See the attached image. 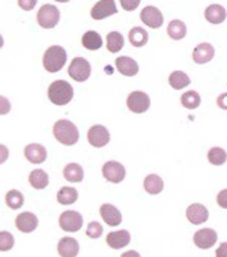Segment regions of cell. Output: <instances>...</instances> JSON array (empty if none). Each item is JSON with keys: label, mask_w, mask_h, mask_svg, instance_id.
Listing matches in <instances>:
<instances>
[{"label": "cell", "mask_w": 227, "mask_h": 257, "mask_svg": "<svg viewBox=\"0 0 227 257\" xmlns=\"http://www.w3.org/2000/svg\"><path fill=\"white\" fill-rule=\"evenodd\" d=\"M53 134H54V139L65 146L75 145L78 142V137H80L78 128L71 120H66V119H60L54 123Z\"/></svg>", "instance_id": "1"}, {"label": "cell", "mask_w": 227, "mask_h": 257, "mask_svg": "<svg viewBox=\"0 0 227 257\" xmlns=\"http://www.w3.org/2000/svg\"><path fill=\"white\" fill-rule=\"evenodd\" d=\"M48 98L56 105H66L74 98V87L65 80H56L48 87Z\"/></svg>", "instance_id": "2"}, {"label": "cell", "mask_w": 227, "mask_h": 257, "mask_svg": "<svg viewBox=\"0 0 227 257\" xmlns=\"http://www.w3.org/2000/svg\"><path fill=\"white\" fill-rule=\"evenodd\" d=\"M66 63V51L60 45H51L45 50L42 57V65L48 72H57Z\"/></svg>", "instance_id": "3"}, {"label": "cell", "mask_w": 227, "mask_h": 257, "mask_svg": "<svg viewBox=\"0 0 227 257\" xmlns=\"http://www.w3.org/2000/svg\"><path fill=\"white\" fill-rule=\"evenodd\" d=\"M90 72H92V68H90V63L84 59V57H75L72 59V62L69 63V69H68V74L72 80L81 83V81H86L89 77H90Z\"/></svg>", "instance_id": "4"}, {"label": "cell", "mask_w": 227, "mask_h": 257, "mask_svg": "<svg viewBox=\"0 0 227 257\" xmlns=\"http://www.w3.org/2000/svg\"><path fill=\"white\" fill-rule=\"evenodd\" d=\"M38 23L41 27L44 29H53L57 26L59 20H60V12L54 5H44L39 11H38Z\"/></svg>", "instance_id": "5"}, {"label": "cell", "mask_w": 227, "mask_h": 257, "mask_svg": "<svg viewBox=\"0 0 227 257\" xmlns=\"http://www.w3.org/2000/svg\"><path fill=\"white\" fill-rule=\"evenodd\" d=\"M127 105H128V108L133 113L142 114V113H145V111L149 110V107H151V98H149L148 93H145L142 90H136V92H131L128 95Z\"/></svg>", "instance_id": "6"}, {"label": "cell", "mask_w": 227, "mask_h": 257, "mask_svg": "<svg viewBox=\"0 0 227 257\" xmlns=\"http://www.w3.org/2000/svg\"><path fill=\"white\" fill-rule=\"evenodd\" d=\"M59 226L65 232H78L83 226V217L77 211H65L59 217Z\"/></svg>", "instance_id": "7"}, {"label": "cell", "mask_w": 227, "mask_h": 257, "mask_svg": "<svg viewBox=\"0 0 227 257\" xmlns=\"http://www.w3.org/2000/svg\"><path fill=\"white\" fill-rule=\"evenodd\" d=\"M102 176L111 182V184H119L125 179L127 176V170L125 167L118 163V161H107L104 166H102Z\"/></svg>", "instance_id": "8"}, {"label": "cell", "mask_w": 227, "mask_h": 257, "mask_svg": "<svg viewBox=\"0 0 227 257\" xmlns=\"http://www.w3.org/2000/svg\"><path fill=\"white\" fill-rule=\"evenodd\" d=\"M140 20L151 29H160L164 23V17H163V12L155 8V6H146L142 9V14H140Z\"/></svg>", "instance_id": "9"}, {"label": "cell", "mask_w": 227, "mask_h": 257, "mask_svg": "<svg viewBox=\"0 0 227 257\" xmlns=\"http://www.w3.org/2000/svg\"><path fill=\"white\" fill-rule=\"evenodd\" d=\"M87 142L93 148H104L110 142V133L102 125H93L87 133Z\"/></svg>", "instance_id": "10"}, {"label": "cell", "mask_w": 227, "mask_h": 257, "mask_svg": "<svg viewBox=\"0 0 227 257\" xmlns=\"http://www.w3.org/2000/svg\"><path fill=\"white\" fill-rule=\"evenodd\" d=\"M194 244L202 250H209L215 245L218 235L214 229H200L194 233Z\"/></svg>", "instance_id": "11"}, {"label": "cell", "mask_w": 227, "mask_h": 257, "mask_svg": "<svg viewBox=\"0 0 227 257\" xmlns=\"http://www.w3.org/2000/svg\"><path fill=\"white\" fill-rule=\"evenodd\" d=\"M118 14V8L115 0H99L90 11V17L93 20H104L110 15Z\"/></svg>", "instance_id": "12"}, {"label": "cell", "mask_w": 227, "mask_h": 257, "mask_svg": "<svg viewBox=\"0 0 227 257\" xmlns=\"http://www.w3.org/2000/svg\"><path fill=\"white\" fill-rule=\"evenodd\" d=\"M24 157L32 164H41L47 160V149L39 143H30L24 148Z\"/></svg>", "instance_id": "13"}, {"label": "cell", "mask_w": 227, "mask_h": 257, "mask_svg": "<svg viewBox=\"0 0 227 257\" xmlns=\"http://www.w3.org/2000/svg\"><path fill=\"white\" fill-rule=\"evenodd\" d=\"M187 218H188V221H190L191 224L199 226V224H203V223L208 221L209 212H208V209H206L203 205H200V203H193V205H190V206L187 208Z\"/></svg>", "instance_id": "14"}, {"label": "cell", "mask_w": 227, "mask_h": 257, "mask_svg": "<svg viewBox=\"0 0 227 257\" xmlns=\"http://www.w3.org/2000/svg\"><path fill=\"white\" fill-rule=\"evenodd\" d=\"M99 214H101V218L105 221V224L111 226V227H116L122 223V214L121 211L110 205V203H104L99 209Z\"/></svg>", "instance_id": "15"}, {"label": "cell", "mask_w": 227, "mask_h": 257, "mask_svg": "<svg viewBox=\"0 0 227 257\" xmlns=\"http://www.w3.org/2000/svg\"><path fill=\"white\" fill-rule=\"evenodd\" d=\"M215 56V50L214 47L209 44V42H202L199 44L194 51H193V60L199 65H203V63H208L214 59Z\"/></svg>", "instance_id": "16"}, {"label": "cell", "mask_w": 227, "mask_h": 257, "mask_svg": "<svg viewBox=\"0 0 227 257\" xmlns=\"http://www.w3.org/2000/svg\"><path fill=\"white\" fill-rule=\"evenodd\" d=\"M15 226L23 233H32L38 227V218L32 212H21L15 218Z\"/></svg>", "instance_id": "17"}, {"label": "cell", "mask_w": 227, "mask_h": 257, "mask_svg": "<svg viewBox=\"0 0 227 257\" xmlns=\"http://www.w3.org/2000/svg\"><path fill=\"white\" fill-rule=\"evenodd\" d=\"M116 68L118 71L125 75V77H134L139 72V65L134 59L128 57V56H121L116 59Z\"/></svg>", "instance_id": "18"}, {"label": "cell", "mask_w": 227, "mask_h": 257, "mask_svg": "<svg viewBox=\"0 0 227 257\" xmlns=\"http://www.w3.org/2000/svg\"><path fill=\"white\" fill-rule=\"evenodd\" d=\"M57 251H59L60 257H77L78 251H80V245H78L77 239L66 236L59 241Z\"/></svg>", "instance_id": "19"}, {"label": "cell", "mask_w": 227, "mask_h": 257, "mask_svg": "<svg viewBox=\"0 0 227 257\" xmlns=\"http://www.w3.org/2000/svg\"><path fill=\"white\" fill-rule=\"evenodd\" d=\"M131 241V235L128 230H118V232H110L107 235V244L108 247L115 248V250H119V248H124L130 244Z\"/></svg>", "instance_id": "20"}, {"label": "cell", "mask_w": 227, "mask_h": 257, "mask_svg": "<svg viewBox=\"0 0 227 257\" xmlns=\"http://www.w3.org/2000/svg\"><path fill=\"white\" fill-rule=\"evenodd\" d=\"M227 12L221 5H209L205 11V18L212 24H221L226 20Z\"/></svg>", "instance_id": "21"}, {"label": "cell", "mask_w": 227, "mask_h": 257, "mask_svg": "<svg viewBox=\"0 0 227 257\" xmlns=\"http://www.w3.org/2000/svg\"><path fill=\"white\" fill-rule=\"evenodd\" d=\"M63 176H65V179H66L68 182L77 184V182H81V181H83V178H84V170H83V167H81L80 164L71 163V164L65 166V169H63Z\"/></svg>", "instance_id": "22"}, {"label": "cell", "mask_w": 227, "mask_h": 257, "mask_svg": "<svg viewBox=\"0 0 227 257\" xmlns=\"http://www.w3.org/2000/svg\"><path fill=\"white\" fill-rule=\"evenodd\" d=\"M81 44L84 48L90 50V51H95V50H99L102 47V38L98 32L95 30H89L83 35L81 38Z\"/></svg>", "instance_id": "23"}, {"label": "cell", "mask_w": 227, "mask_h": 257, "mask_svg": "<svg viewBox=\"0 0 227 257\" xmlns=\"http://www.w3.org/2000/svg\"><path fill=\"white\" fill-rule=\"evenodd\" d=\"M143 187H145L146 193L155 196V194H160L164 190V181L158 175H148L145 178Z\"/></svg>", "instance_id": "24"}, {"label": "cell", "mask_w": 227, "mask_h": 257, "mask_svg": "<svg viewBox=\"0 0 227 257\" xmlns=\"http://www.w3.org/2000/svg\"><path fill=\"white\" fill-rule=\"evenodd\" d=\"M167 33L172 39L175 41H179V39H184L185 35H187V26L184 21L181 20H172L167 26Z\"/></svg>", "instance_id": "25"}, {"label": "cell", "mask_w": 227, "mask_h": 257, "mask_svg": "<svg viewBox=\"0 0 227 257\" xmlns=\"http://www.w3.org/2000/svg\"><path fill=\"white\" fill-rule=\"evenodd\" d=\"M190 83H191V80L184 71H173L169 77V84L176 90H181V89L190 86Z\"/></svg>", "instance_id": "26"}, {"label": "cell", "mask_w": 227, "mask_h": 257, "mask_svg": "<svg viewBox=\"0 0 227 257\" xmlns=\"http://www.w3.org/2000/svg\"><path fill=\"white\" fill-rule=\"evenodd\" d=\"M128 39H130L131 45H134V47H143V45H146V42L149 39V35L142 27H133L130 30V33H128Z\"/></svg>", "instance_id": "27"}, {"label": "cell", "mask_w": 227, "mask_h": 257, "mask_svg": "<svg viewBox=\"0 0 227 257\" xmlns=\"http://www.w3.org/2000/svg\"><path fill=\"white\" fill-rule=\"evenodd\" d=\"M78 199V191L72 187H62L57 193V202L60 205H72Z\"/></svg>", "instance_id": "28"}, {"label": "cell", "mask_w": 227, "mask_h": 257, "mask_svg": "<svg viewBox=\"0 0 227 257\" xmlns=\"http://www.w3.org/2000/svg\"><path fill=\"white\" fill-rule=\"evenodd\" d=\"M29 182H30V185H32L33 188H36V190H44V188H47V185H48V175H47L44 170H41V169L33 170V172L29 175Z\"/></svg>", "instance_id": "29"}, {"label": "cell", "mask_w": 227, "mask_h": 257, "mask_svg": "<svg viewBox=\"0 0 227 257\" xmlns=\"http://www.w3.org/2000/svg\"><path fill=\"white\" fill-rule=\"evenodd\" d=\"M200 95L196 92V90H188V92H185L182 96H181V104L185 107V108H188V110H194V108H197L199 105H200Z\"/></svg>", "instance_id": "30"}, {"label": "cell", "mask_w": 227, "mask_h": 257, "mask_svg": "<svg viewBox=\"0 0 227 257\" xmlns=\"http://www.w3.org/2000/svg\"><path fill=\"white\" fill-rule=\"evenodd\" d=\"M124 47V36L119 32H110L107 35V48L110 53H118Z\"/></svg>", "instance_id": "31"}, {"label": "cell", "mask_w": 227, "mask_h": 257, "mask_svg": "<svg viewBox=\"0 0 227 257\" xmlns=\"http://www.w3.org/2000/svg\"><path fill=\"white\" fill-rule=\"evenodd\" d=\"M5 202L11 209H20L24 205V196L18 190H11L6 193Z\"/></svg>", "instance_id": "32"}, {"label": "cell", "mask_w": 227, "mask_h": 257, "mask_svg": "<svg viewBox=\"0 0 227 257\" xmlns=\"http://www.w3.org/2000/svg\"><path fill=\"white\" fill-rule=\"evenodd\" d=\"M208 161L211 164H214V166H223L227 161L226 151L223 148H218V146L209 149V152H208Z\"/></svg>", "instance_id": "33"}, {"label": "cell", "mask_w": 227, "mask_h": 257, "mask_svg": "<svg viewBox=\"0 0 227 257\" xmlns=\"http://www.w3.org/2000/svg\"><path fill=\"white\" fill-rule=\"evenodd\" d=\"M15 244L11 232H0V251H9Z\"/></svg>", "instance_id": "34"}, {"label": "cell", "mask_w": 227, "mask_h": 257, "mask_svg": "<svg viewBox=\"0 0 227 257\" xmlns=\"http://www.w3.org/2000/svg\"><path fill=\"white\" fill-rule=\"evenodd\" d=\"M86 235L92 239H98L101 238L102 235V226L98 223V221H92L87 224V230H86Z\"/></svg>", "instance_id": "35"}, {"label": "cell", "mask_w": 227, "mask_h": 257, "mask_svg": "<svg viewBox=\"0 0 227 257\" xmlns=\"http://www.w3.org/2000/svg\"><path fill=\"white\" fill-rule=\"evenodd\" d=\"M11 111V101L6 96L0 95V114H8Z\"/></svg>", "instance_id": "36"}, {"label": "cell", "mask_w": 227, "mask_h": 257, "mask_svg": "<svg viewBox=\"0 0 227 257\" xmlns=\"http://www.w3.org/2000/svg\"><path fill=\"white\" fill-rule=\"evenodd\" d=\"M119 2H121V5H122V8L125 11H134L140 5V0H119Z\"/></svg>", "instance_id": "37"}, {"label": "cell", "mask_w": 227, "mask_h": 257, "mask_svg": "<svg viewBox=\"0 0 227 257\" xmlns=\"http://www.w3.org/2000/svg\"><path fill=\"white\" fill-rule=\"evenodd\" d=\"M217 203L220 208L223 209H227V188L226 190H221L217 196Z\"/></svg>", "instance_id": "38"}, {"label": "cell", "mask_w": 227, "mask_h": 257, "mask_svg": "<svg viewBox=\"0 0 227 257\" xmlns=\"http://www.w3.org/2000/svg\"><path fill=\"white\" fill-rule=\"evenodd\" d=\"M36 2L38 0H18V5L24 11H32L36 6Z\"/></svg>", "instance_id": "39"}, {"label": "cell", "mask_w": 227, "mask_h": 257, "mask_svg": "<svg viewBox=\"0 0 227 257\" xmlns=\"http://www.w3.org/2000/svg\"><path fill=\"white\" fill-rule=\"evenodd\" d=\"M217 105L223 110H227V92L221 93L218 98H217Z\"/></svg>", "instance_id": "40"}, {"label": "cell", "mask_w": 227, "mask_h": 257, "mask_svg": "<svg viewBox=\"0 0 227 257\" xmlns=\"http://www.w3.org/2000/svg\"><path fill=\"white\" fill-rule=\"evenodd\" d=\"M9 157V149L5 145H0V164H3Z\"/></svg>", "instance_id": "41"}, {"label": "cell", "mask_w": 227, "mask_h": 257, "mask_svg": "<svg viewBox=\"0 0 227 257\" xmlns=\"http://www.w3.org/2000/svg\"><path fill=\"white\" fill-rule=\"evenodd\" d=\"M215 257H227V241L226 242H223V244L217 248Z\"/></svg>", "instance_id": "42"}, {"label": "cell", "mask_w": 227, "mask_h": 257, "mask_svg": "<svg viewBox=\"0 0 227 257\" xmlns=\"http://www.w3.org/2000/svg\"><path fill=\"white\" fill-rule=\"evenodd\" d=\"M121 257H142L136 250H130V251H125Z\"/></svg>", "instance_id": "43"}, {"label": "cell", "mask_w": 227, "mask_h": 257, "mask_svg": "<svg viewBox=\"0 0 227 257\" xmlns=\"http://www.w3.org/2000/svg\"><path fill=\"white\" fill-rule=\"evenodd\" d=\"M3 42H5V41H3V36H2V35H0V48H2V47H3Z\"/></svg>", "instance_id": "44"}, {"label": "cell", "mask_w": 227, "mask_h": 257, "mask_svg": "<svg viewBox=\"0 0 227 257\" xmlns=\"http://www.w3.org/2000/svg\"><path fill=\"white\" fill-rule=\"evenodd\" d=\"M56 2H60V3H66V2H69V0H56Z\"/></svg>", "instance_id": "45"}]
</instances>
